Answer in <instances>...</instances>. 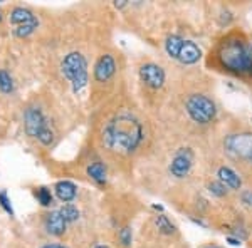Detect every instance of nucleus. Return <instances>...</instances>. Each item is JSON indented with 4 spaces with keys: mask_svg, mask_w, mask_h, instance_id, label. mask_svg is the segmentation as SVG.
<instances>
[{
    "mask_svg": "<svg viewBox=\"0 0 252 248\" xmlns=\"http://www.w3.org/2000/svg\"><path fill=\"white\" fill-rule=\"evenodd\" d=\"M145 138L143 126L135 116L118 114L109 119L103 128V143L106 148L118 153H131L141 144Z\"/></svg>",
    "mask_w": 252,
    "mask_h": 248,
    "instance_id": "nucleus-1",
    "label": "nucleus"
},
{
    "mask_svg": "<svg viewBox=\"0 0 252 248\" xmlns=\"http://www.w3.org/2000/svg\"><path fill=\"white\" fill-rule=\"evenodd\" d=\"M220 60L229 71L252 74V49L242 39H227L220 49Z\"/></svg>",
    "mask_w": 252,
    "mask_h": 248,
    "instance_id": "nucleus-2",
    "label": "nucleus"
},
{
    "mask_svg": "<svg viewBox=\"0 0 252 248\" xmlns=\"http://www.w3.org/2000/svg\"><path fill=\"white\" fill-rule=\"evenodd\" d=\"M63 74L71 81L72 91L81 92L88 86V64L81 52H71L64 57L61 64Z\"/></svg>",
    "mask_w": 252,
    "mask_h": 248,
    "instance_id": "nucleus-3",
    "label": "nucleus"
},
{
    "mask_svg": "<svg viewBox=\"0 0 252 248\" xmlns=\"http://www.w3.org/2000/svg\"><path fill=\"white\" fill-rule=\"evenodd\" d=\"M187 112L198 124H207L215 117V103L204 94H192L185 103Z\"/></svg>",
    "mask_w": 252,
    "mask_h": 248,
    "instance_id": "nucleus-4",
    "label": "nucleus"
},
{
    "mask_svg": "<svg viewBox=\"0 0 252 248\" xmlns=\"http://www.w3.org/2000/svg\"><path fill=\"white\" fill-rule=\"evenodd\" d=\"M227 153L232 154L237 158H247L252 160V134L251 133H244V134H232L225 139Z\"/></svg>",
    "mask_w": 252,
    "mask_h": 248,
    "instance_id": "nucleus-5",
    "label": "nucleus"
},
{
    "mask_svg": "<svg viewBox=\"0 0 252 248\" xmlns=\"http://www.w3.org/2000/svg\"><path fill=\"white\" fill-rule=\"evenodd\" d=\"M24 124H26V133L31 138H39V134L49 128L46 117H44L42 111L39 108L27 109L26 114H24Z\"/></svg>",
    "mask_w": 252,
    "mask_h": 248,
    "instance_id": "nucleus-6",
    "label": "nucleus"
},
{
    "mask_svg": "<svg viewBox=\"0 0 252 248\" xmlns=\"http://www.w3.org/2000/svg\"><path fill=\"white\" fill-rule=\"evenodd\" d=\"M190 168H192V151L189 148H182L175 154L172 165H170V171L177 178H185L190 173Z\"/></svg>",
    "mask_w": 252,
    "mask_h": 248,
    "instance_id": "nucleus-7",
    "label": "nucleus"
},
{
    "mask_svg": "<svg viewBox=\"0 0 252 248\" xmlns=\"http://www.w3.org/2000/svg\"><path fill=\"white\" fill-rule=\"evenodd\" d=\"M140 77L146 86L153 89H160L165 83V72L163 69L157 64H145L140 69Z\"/></svg>",
    "mask_w": 252,
    "mask_h": 248,
    "instance_id": "nucleus-8",
    "label": "nucleus"
},
{
    "mask_svg": "<svg viewBox=\"0 0 252 248\" xmlns=\"http://www.w3.org/2000/svg\"><path fill=\"white\" fill-rule=\"evenodd\" d=\"M10 24L15 26V29L19 27H39V20L29 9H24V7H15L10 12Z\"/></svg>",
    "mask_w": 252,
    "mask_h": 248,
    "instance_id": "nucleus-9",
    "label": "nucleus"
},
{
    "mask_svg": "<svg viewBox=\"0 0 252 248\" xmlns=\"http://www.w3.org/2000/svg\"><path fill=\"white\" fill-rule=\"evenodd\" d=\"M115 72H116V64L113 55L109 54H104L94 66V77L99 83H106L108 79H111Z\"/></svg>",
    "mask_w": 252,
    "mask_h": 248,
    "instance_id": "nucleus-10",
    "label": "nucleus"
},
{
    "mask_svg": "<svg viewBox=\"0 0 252 248\" xmlns=\"http://www.w3.org/2000/svg\"><path fill=\"white\" fill-rule=\"evenodd\" d=\"M202 57V51L197 44H193L192 40H184L180 52H178V60L184 64H195L198 59Z\"/></svg>",
    "mask_w": 252,
    "mask_h": 248,
    "instance_id": "nucleus-11",
    "label": "nucleus"
},
{
    "mask_svg": "<svg viewBox=\"0 0 252 248\" xmlns=\"http://www.w3.org/2000/svg\"><path fill=\"white\" fill-rule=\"evenodd\" d=\"M66 220L61 217L59 211H52V213L47 215L46 218V228L51 235H54V237H61V235H64V231H66Z\"/></svg>",
    "mask_w": 252,
    "mask_h": 248,
    "instance_id": "nucleus-12",
    "label": "nucleus"
},
{
    "mask_svg": "<svg viewBox=\"0 0 252 248\" xmlns=\"http://www.w3.org/2000/svg\"><path fill=\"white\" fill-rule=\"evenodd\" d=\"M54 191H56V196H58L59 200L64 201V203L72 201L76 198V194H78V188H76V185H74V183H71V181L56 183Z\"/></svg>",
    "mask_w": 252,
    "mask_h": 248,
    "instance_id": "nucleus-13",
    "label": "nucleus"
},
{
    "mask_svg": "<svg viewBox=\"0 0 252 248\" xmlns=\"http://www.w3.org/2000/svg\"><path fill=\"white\" fill-rule=\"evenodd\" d=\"M217 174H219V180H220L222 185L229 186V188H232V190H241V186H242L241 178H239V174L235 171H232L230 168L222 166Z\"/></svg>",
    "mask_w": 252,
    "mask_h": 248,
    "instance_id": "nucleus-14",
    "label": "nucleus"
},
{
    "mask_svg": "<svg viewBox=\"0 0 252 248\" xmlns=\"http://www.w3.org/2000/svg\"><path fill=\"white\" fill-rule=\"evenodd\" d=\"M88 174L91 180H94L96 183H99V185L106 183V168H104L103 163H93L88 168Z\"/></svg>",
    "mask_w": 252,
    "mask_h": 248,
    "instance_id": "nucleus-15",
    "label": "nucleus"
},
{
    "mask_svg": "<svg viewBox=\"0 0 252 248\" xmlns=\"http://www.w3.org/2000/svg\"><path fill=\"white\" fill-rule=\"evenodd\" d=\"M182 46H184V39L178 37V35H170V37L166 39V42H165L166 52H168V55H170V57H173V59L178 57V52H180Z\"/></svg>",
    "mask_w": 252,
    "mask_h": 248,
    "instance_id": "nucleus-16",
    "label": "nucleus"
},
{
    "mask_svg": "<svg viewBox=\"0 0 252 248\" xmlns=\"http://www.w3.org/2000/svg\"><path fill=\"white\" fill-rule=\"evenodd\" d=\"M155 225H157L158 231L163 233V235H172L175 231V226L172 225V221H170L165 215H158L157 220H155Z\"/></svg>",
    "mask_w": 252,
    "mask_h": 248,
    "instance_id": "nucleus-17",
    "label": "nucleus"
},
{
    "mask_svg": "<svg viewBox=\"0 0 252 248\" xmlns=\"http://www.w3.org/2000/svg\"><path fill=\"white\" fill-rule=\"evenodd\" d=\"M0 91L3 94H10L14 91V81H12L10 74L7 71H2L0 69Z\"/></svg>",
    "mask_w": 252,
    "mask_h": 248,
    "instance_id": "nucleus-18",
    "label": "nucleus"
},
{
    "mask_svg": "<svg viewBox=\"0 0 252 248\" xmlns=\"http://www.w3.org/2000/svg\"><path fill=\"white\" fill-rule=\"evenodd\" d=\"M59 213H61V217L66 220V223H72V221H76V220L79 218V210L76 208V206H72V205L63 206V208L59 210Z\"/></svg>",
    "mask_w": 252,
    "mask_h": 248,
    "instance_id": "nucleus-19",
    "label": "nucleus"
},
{
    "mask_svg": "<svg viewBox=\"0 0 252 248\" xmlns=\"http://www.w3.org/2000/svg\"><path fill=\"white\" fill-rule=\"evenodd\" d=\"M35 196H37V200L42 206H51L52 205V194L47 188H39L37 191H35Z\"/></svg>",
    "mask_w": 252,
    "mask_h": 248,
    "instance_id": "nucleus-20",
    "label": "nucleus"
},
{
    "mask_svg": "<svg viewBox=\"0 0 252 248\" xmlns=\"http://www.w3.org/2000/svg\"><path fill=\"white\" fill-rule=\"evenodd\" d=\"M209 191L215 196H225L227 194V190H225V185H222L220 181H212L209 185Z\"/></svg>",
    "mask_w": 252,
    "mask_h": 248,
    "instance_id": "nucleus-21",
    "label": "nucleus"
},
{
    "mask_svg": "<svg viewBox=\"0 0 252 248\" xmlns=\"http://www.w3.org/2000/svg\"><path fill=\"white\" fill-rule=\"evenodd\" d=\"M37 139L40 141V144L51 146L52 143H54V133H52V129H51V128H47V129H44V131L39 134Z\"/></svg>",
    "mask_w": 252,
    "mask_h": 248,
    "instance_id": "nucleus-22",
    "label": "nucleus"
},
{
    "mask_svg": "<svg viewBox=\"0 0 252 248\" xmlns=\"http://www.w3.org/2000/svg\"><path fill=\"white\" fill-rule=\"evenodd\" d=\"M0 206H2V208L5 210L10 217H14V208H12L10 198H9V194H7L5 191H0Z\"/></svg>",
    "mask_w": 252,
    "mask_h": 248,
    "instance_id": "nucleus-23",
    "label": "nucleus"
},
{
    "mask_svg": "<svg viewBox=\"0 0 252 248\" xmlns=\"http://www.w3.org/2000/svg\"><path fill=\"white\" fill-rule=\"evenodd\" d=\"M118 237H120V242L123 243L125 247H129V245H131V230H129V228H123V230H120V233H118Z\"/></svg>",
    "mask_w": 252,
    "mask_h": 248,
    "instance_id": "nucleus-24",
    "label": "nucleus"
},
{
    "mask_svg": "<svg viewBox=\"0 0 252 248\" xmlns=\"http://www.w3.org/2000/svg\"><path fill=\"white\" fill-rule=\"evenodd\" d=\"M241 198L242 203H246L247 206H252V191H242Z\"/></svg>",
    "mask_w": 252,
    "mask_h": 248,
    "instance_id": "nucleus-25",
    "label": "nucleus"
},
{
    "mask_svg": "<svg viewBox=\"0 0 252 248\" xmlns=\"http://www.w3.org/2000/svg\"><path fill=\"white\" fill-rule=\"evenodd\" d=\"M227 240L230 242V245H241V240H235V238H230V237Z\"/></svg>",
    "mask_w": 252,
    "mask_h": 248,
    "instance_id": "nucleus-26",
    "label": "nucleus"
},
{
    "mask_svg": "<svg viewBox=\"0 0 252 248\" xmlns=\"http://www.w3.org/2000/svg\"><path fill=\"white\" fill-rule=\"evenodd\" d=\"M42 248H66V247H63V245H46Z\"/></svg>",
    "mask_w": 252,
    "mask_h": 248,
    "instance_id": "nucleus-27",
    "label": "nucleus"
},
{
    "mask_svg": "<svg viewBox=\"0 0 252 248\" xmlns=\"http://www.w3.org/2000/svg\"><path fill=\"white\" fill-rule=\"evenodd\" d=\"M94 248H109V247H104V245H97V247H94Z\"/></svg>",
    "mask_w": 252,
    "mask_h": 248,
    "instance_id": "nucleus-28",
    "label": "nucleus"
},
{
    "mask_svg": "<svg viewBox=\"0 0 252 248\" xmlns=\"http://www.w3.org/2000/svg\"><path fill=\"white\" fill-rule=\"evenodd\" d=\"M0 22H2V12H0Z\"/></svg>",
    "mask_w": 252,
    "mask_h": 248,
    "instance_id": "nucleus-29",
    "label": "nucleus"
},
{
    "mask_svg": "<svg viewBox=\"0 0 252 248\" xmlns=\"http://www.w3.org/2000/svg\"><path fill=\"white\" fill-rule=\"evenodd\" d=\"M205 248H217V247H205Z\"/></svg>",
    "mask_w": 252,
    "mask_h": 248,
    "instance_id": "nucleus-30",
    "label": "nucleus"
},
{
    "mask_svg": "<svg viewBox=\"0 0 252 248\" xmlns=\"http://www.w3.org/2000/svg\"><path fill=\"white\" fill-rule=\"evenodd\" d=\"M251 161H252V160H251Z\"/></svg>",
    "mask_w": 252,
    "mask_h": 248,
    "instance_id": "nucleus-31",
    "label": "nucleus"
}]
</instances>
